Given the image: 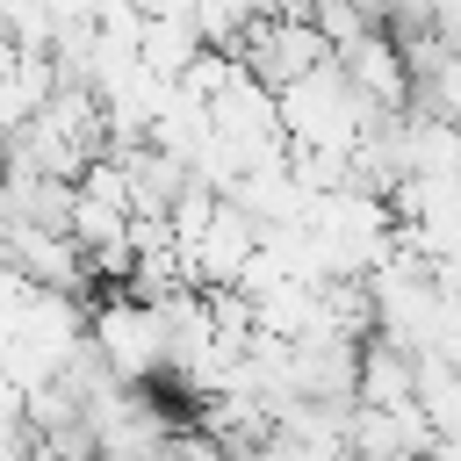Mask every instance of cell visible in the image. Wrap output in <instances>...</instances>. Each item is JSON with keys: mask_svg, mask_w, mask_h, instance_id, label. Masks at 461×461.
Instances as JSON below:
<instances>
[{"mask_svg": "<svg viewBox=\"0 0 461 461\" xmlns=\"http://www.w3.org/2000/svg\"><path fill=\"white\" fill-rule=\"evenodd\" d=\"M382 108L353 86L346 58H324L317 72H303L295 86H281V130L288 144H324V151H353V137L375 122Z\"/></svg>", "mask_w": 461, "mask_h": 461, "instance_id": "obj_1", "label": "cell"}, {"mask_svg": "<svg viewBox=\"0 0 461 461\" xmlns=\"http://www.w3.org/2000/svg\"><path fill=\"white\" fill-rule=\"evenodd\" d=\"M245 65H252V79H267L274 94L281 86H295L303 72H317L324 58H339L331 50V36L310 22V14H259L252 29H245V50H238Z\"/></svg>", "mask_w": 461, "mask_h": 461, "instance_id": "obj_2", "label": "cell"}, {"mask_svg": "<svg viewBox=\"0 0 461 461\" xmlns=\"http://www.w3.org/2000/svg\"><path fill=\"white\" fill-rule=\"evenodd\" d=\"M259 245H267V216H252L238 194H223L216 216L202 223V238L187 245V267H194L202 288H223V281H245V267L259 259Z\"/></svg>", "mask_w": 461, "mask_h": 461, "instance_id": "obj_3", "label": "cell"}, {"mask_svg": "<svg viewBox=\"0 0 461 461\" xmlns=\"http://www.w3.org/2000/svg\"><path fill=\"white\" fill-rule=\"evenodd\" d=\"M339 58H346L353 86H360V94H367L375 108H411V86H418V79H411L403 36H396L389 22H367V29H360V36H353V43L339 50Z\"/></svg>", "mask_w": 461, "mask_h": 461, "instance_id": "obj_4", "label": "cell"}, {"mask_svg": "<svg viewBox=\"0 0 461 461\" xmlns=\"http://www.w3.org/2000/svg\"><path fill=\"white\" fill-rule=\"evenodd\" d=\"M72 238H79L86 252H101V245L130 238V202H108V194L79 187V202H72Z\"/></svg>", "mask_w": 461, "mask_h": 461, "instance_id": "obj_5", "label": "cell"}, {"mask_svg": "<svg viewBox=\"0 0 461 461\" xmlns=\"http://www.w3.org/2000/svg\"><path fill=\"white\" fill-rule=\"evenodd\" d=\"M310 22H317V29L331 36V50H346V43H353V36H360V29L375 22V14H367L360 0H310Z\"/></svg>", "mask_w": 461, "mask_h": 461, "instance_id": "obj_6", "label": "cell"}, {"mask_svg": "<svg viewBox=\"0 0 461 461\" xmlns=\"http://www.w3.org/2000/svg\"><path fill=\"white\" fill-rule=\"evenodd\" d=\"M267 14H310V0H267Z\"/></svg>", "mask_w": 461, "mask_h": 461, "instance_id": "obj_7", "label": "cell"}]
</instances>
